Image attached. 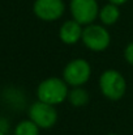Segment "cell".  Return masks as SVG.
Instances as JSON below:
<instances>
[{"mask_svg": "<svg viewBox=\"0 0 133 135\" xmlns=\"http://www.w3.org/2000/svg\"><path fill=\"white\" fill-rule=\"evenodd\" d=\"M123 56H124L125 63L133 67V41L128 42L127 46L124 47V50H123Z\"/></svg>", "mask_w": 133, "mask_h": 135, "instance_id": "4fadbf2b", "label": "cell"}, {"mask_svg": "<svg viewBox=\"0 0 133 135\" xmlns=\"http://www.w3.org/2000/svg\"><path fill=\"white\" fill-rule=\"evenodd\" d=\"M3 98L5 104H8L10 108H14V109H21L26 102V97L22 93V90L14 87H9L3 90Z\"/></svg>", "mask_w": 133, "mask_h": 135, "instance_id": "8fae6325", "label": "cell"}, {"mask_svg": "<svg viewBox=\"0 0 133 135\" xmlns=\"http://www.w3.org/2000/svg\"><path fill=\"white\" fill-rule=\"evenodd\" d=\"M120 8L116 4L112 3H107L104 5H102L99 8V13H98V20L102 25L104 26H112L115 25L119 18H120Z\"/></svg>", "mask_w": 133, "mask_h": 135, "instance_id": "9c48e42d", "label": "cell"}, {"mask_svg": "<svg viewBox=\"0 0 133 135\" xmlns=\"http://www.w3.org/2000/svg\"><path fill=\"white\" fill-rule=\"evenodd\" d=\"M108 3H112V4H116V5H123V4H125L128 0H107Z\"/></svg>", "mask_w": 133, "mask_h": 135, "instance_id": "9a60e30c", "label": "cell"}, {"mask_svg": "<svg viewBox=\"0 0 133 135\" xmlns=\"http://www.w3.org/2000/svg\"><path fill=\"white\" fill-rule=\"evenodd\" d=\"M64 0H35L33 4V13L44 22L59 21L65 13Z\"/></svg>", "mask_w": 133, "mask_h": 135, "instance_id": "52a82bcc", "label": "cell"}, {"mask_svg": "<svg viewBox=\"0 0 133 135\" xmlns=\"http://www.w3.org/2000/svg\"><path fill=\"white\" fill-rule=\"evenodd\" d=\"M13 135H41V129L30 118H25L16 123Z\"/></svg>", "mask_w": 133, "mask_h": 135, "instance_id": "7c38bea8", "label": "cell"}, {"mask_svg": "<svg viewBox=\"0 0 133 135\" xmlns=\"http://www.w3.org/2000/svg\"><path fill=\"white\" fill-rule=\"evenodd\" d=\"M68 8L72 18L86 26L98 20L100 7L97 0H71Z\"/></svg>", "mask_w": 133, "mask_h": 135, "instance_id": "8992f818", "label": "cell"}, {"mask_svg": "<svg viewBox=\"0 0 133 135\" xmlns=\"http://www.w3.org/2000/svg\"><path fill=\"white\" fill-rule=\"evenodd\" d=\"M112 37L107 26L100 22H93L84 26L82 32V45L91 52H103L111 45Z\"/></svg>", "mask_w": 133, "mask_h": 135, "instance_id": "277c9868", "label": "cell"}, {"mask_svg": "<svg viewBox=\"0 0 133 135\" xmlns=\"http://www.w3.org/2000/svg\"><path fill=\"white\" fill-rule=\"evenodd\" d=\"M82 32H84V25H81L76 20L71 18V20L64 21L60 25L57 37L61 41V44L67 46H75L81 42Z\"/></svg>", "mask_w": 133, "mask_h": 135, "instance_id": "ba28073f", "label": "cell"}, {"mask_svg": "<svg viewBox=\"0 0 133 135\" xmlns=\"http://www.w3.org/2000/svg\"><path fill=\"white\" fill-rule=\"evenodd\" d=\"M28 118H30L41 130H50L57 123L59 113L56 106L35 100L28 108Z\"/></svg>", "mask_w": 133, "mask_h": 135, "instance_id": "5b68a950", "label": "cell"}, {"mask_svg": "<svg viewBox=\"0 0 133 135\" xmlns=\"http://www.w3.org/2000/svg\"><path fill=\"white\" fill-rule=\"evenodd\" d=\"M69 89L71 87L61 76H48L39 81V84L37 85L35 96L39 101L59 106L67 101Z\"/></svg>", "mask_w": 133, "mask_h": 135, "instance_id": "6da1fadb", "label": "cell"}, {"mask_svg": "<svg viewBox=\"0 0 133 135\" xmlns=\"http://www.w3.org/2000/svg\"><path fill=\"white\" fill-rule=\"evenodd\" d=\"M67 102L73 108H84L90 102V93L85 87H73L69 89Z\"/></svg>", "mask_w": 133, "mask_h": 135, "instance_id": "30bf717a", "label": "cell"}, {"mask_svg": "<svg viewBox=\"0 0 133 135\" xmlns=\"http://www.w3.org/2000/svg\"><path fill=\"white\" fill-rule=\"evenodd\" d=\"M0 135H8V134H4V133H0Z\"/></svg>", "mask_w": 133, "mask_h": 135, "instance_id": "e0dca14e", "label": "cell"}, {"mask_svg": "<svg viewBox=\"0 0 133 135\" xmlns=\"http://www.w3.org/2000/svg\"><path fill=\"white\" fill-rule=\"evenodd\" d=\"M103 135H121V134H119V133H106Z\"/></svg>", "mask_w": 133, "mask_h": 135, "instance_id": "2e32d148", "label": "cell"}, {"mask_svg": "<svg viewBox=\"0 0 133 135\" xmlns=\"http://www.w3.org/2000/svg\"><path fill=\"white\" fill-rule=\"evenodd\" d=\"M127 88V79L119 70L107 68L98 78V89L108 101H120L125 96Z\"/></svg>", "mask_w": 133, "mask_h": 135, "instance_id": "7a4b0ae2", "label": "cell"}, {"mask_svg": "<svg viewBox=\"0 0 133 135\" xmlns=\"http://www.w3.org/2000/svg\"><path fill=\"white\" fill-rule=\"evenodd\" d=\"M93 75V67L85 58H73L67 62L61 71V78L65 83L73 87H85Z\"/></svg>", "mask_w": 133, "mask_h": 135, "instance_id": "3957f363", "label": "cell"}, {"mask_svg": "<svg viewBox=\"0 0 133 135\" xmlns=\"http://www.w3.org/2000/svg\"><path fill=\"white\" fill-rule=\"evenodd\" d=\"M10 130V122L7 117H3L0 115V133H4V134H8Z\"/></svg>", "mask_w": 133, "mask_h": 135, "instance_id": "5bb4252c", "label": "cell"}]
</instances>
